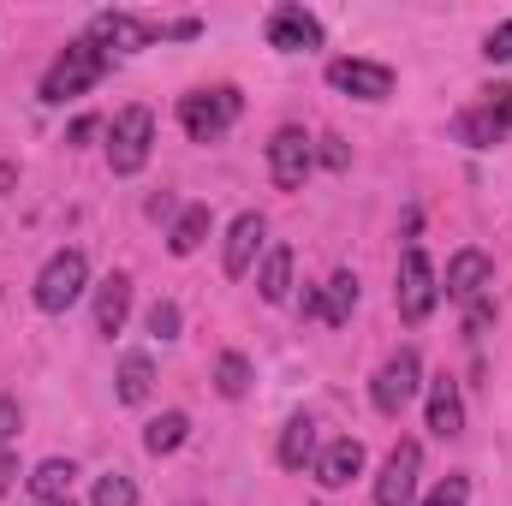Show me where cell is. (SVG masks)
Returning a JSON list of instances; mask_svg holds the SVG:
<instances>
[{
	"mask_svg": "<svg viewBox=\"0 0 512 506\" xmlns=\"http://www.w3.org/2000/svg\"><path fill=\"white\" fill-rule=\"evenodd\" d=\"M358 471H364V441H352V435H340L316 453V483L322 489H346Z\"/></svg>",
	"mask_w": 512,
	"mask_h": 506,
	"instance_id": "5bb4252c",
	"label": "cell"
},
{
	"mask_svg": "<svg viewBox=\"0 0 512 506\" xmlns=\"http://www.w3.org/2000/svg\"><path fill=\"white\" fill-rule=\"evenodd\" d=\"M90 506H137V483H131L126 471H108V477H96Z\"/></svg>",
	"mask_w": 512,
	"mask_h": 506,
	"instance_id": "484cf974",
	"label": "cell"
},
{
	"mask_svg": "<svg viewBox=\"0 0 512 506\" xmlns=\"http://www.w3.org/2000/svg\"><path fill=\"white\" fill-rule=\"evenodd\" d=\"M72 477H78V465H72V459H42L24 483H30L36 506H48V501H72Z\"/></svg>",
	"mask_w": 512,
	"mask_h": 506,
	"instance_id": "ac0fdd59",
	"label": "cell"
},
{
	"mask_svg": "<svg viewBox=\"0 0 512 506\" xmlns=\"http://www.w3.org/2000/svg\"><path fill=\"white\" fill-rule=\"evenodd\" d=\"M12 185H18V161H0V197H12Z\"/></svg>",
	"mask_w": 512,
	"mask_h": 506,
	"instance_id": "836d02e7",
	"label": "cell"
},
{
	"mask_svg": "<svg viewBox=\"0 0 512 506\" xmlns=\"http://www.w3.org/2000/svg\"><path fill=\"white\" fill-rule=\"evenodd\" d=\"M24 471H18V459L12 453H0V495H12V483H18Z\"/></svg>",
	"mask_w": 512,
	"mask_h": 506,
	"instance_id": "d6a6232c",
	"label": "cell"
},
{
	"mask_svg": "<svg viewBox=\"0 0 512 506\" xmlns=\"http://www.w3.org/2000/svg\"><path fill=\"white\" fill-rule=\"evenodd\" d=\"M507 131H512V90H489L483 108H465V114L453 120V137L471 143V149H495Z\"/></svg>",
	"mask_w": 512,
	"mask_h": 506,
	"instance_id": "52a82bcc",
	"label": "cell"
},
{
	"mask_svg": "<svg viewBox=\"0 0 512 506\" xmlns=\"http://www.w3.org/2000/svg\"><path fill=\"white\" fill-rule=\"evenodd\" d=\"M268 48H280V54L322 48V24H316L304 6H274V12H268Z\"/></svg>",
	"mask_w": 512,
	"mask_h": 506,
	"instance_id": "7c38bea8",
	"label": "cell"
},
{
	"mask_svg": "<svg viewBox=\"0 0 512 506\" xmlns=\"http://www.w3.org/2000/svg\"><path fill=\"white\" fill-rule=\"evenodd\" d=\"M429 429H435L441 441L465 435V399H459V381H453V376L429 381Z\"/></svg>",
	"mask_w": 512,
	"mask_h": 506,
	"instance_id": "9a60e30c",
	"label": "cell"
},
{
	"mask_svg": "<svg viewBox=\"0 0 512 506\" xmlns=\"http://www.w3.org/2000/svg\"><path fill=\"white\" fill-rule=\"evenodd\" d=\"M161 36V24H149V18H131V12H96L90 18V42L108 54V48H120V54H137V48H149Z\"/></svg>",
	"mask_w": 512,
	"mask_h": 506,
	"instance_id": "30bf717a",
	"label": "cell"
},
{
	"mask_svg": "<svg viewBox=\"0 0 512 506\" xmlns=\"http://www.w3.org/2000/svg\"><path fill=\"white\" fill-rule=\"evenodd\" d=\"M483 54H489V60H512V18H507V24H495V30H489Z\"/></svg>",
	"mask_w": 512,
	"mask_h": 506,
	"instance_id": "f1b7e54d",
	"label": "cell"
},
{
	"mask_svg": "<svg viewBox=\"0 0 512 506\" xmlns=\"http://www.w3.org/2000/svg\"><path fill=\"white\" fill-rule=\"evenodd\" d=\"M239 90H191V96H179V120H185V131H191V143H215L221 131L239 120Z\"/></svg>",
	"mask_w": 512,
	"mask_h": 506,
	"instance_id": "277c9868",
	"label": "cell"
},
{
	"mask_svg": "<svg viewBox=\"0 0 512 506\" xmlns=\"http://www.w3.org/2000/svg\"><path fill=\"white\" fill-rule=\"evenodd\" d=\"M96 131H102V120H96V114H84V120H72V126H66V143L78 149V143H90Z\"/></svg>",
	"mask_w": 512,
	"mask_h": 506,
	"instance_id": "4dcf8cb0",
	"label": "cell"
},
{
	"mask_svg": "<svg viewBox=\"0 0 512 506\" xmlns=\"http://www.w3.org/2000/svg\"><path fill=\"white\" fill-rule=\"evenodd\" d=\"M18 423H24V411H18V399H0V447L18 435Z\"/></svg>",
	"mask_w": 512,
	"mask_h": 506,
	"instance_id": "f546056e",
	"label": "cell"
},
{
	"mask_svg": "<svg viewBox=\"0 0 512 506\" xmlns=\"http://www.w3.org/2000/svg\"><path fill=\"white\" fill-rule=\"evenodd\" d=\"M393 298H399V316L417 328V322H429V310H435V298H441V286H435V268H429V256L411 251L399 256V286H393Z\"/></svg>",
	"mask_w": 512,
	"mask_h": 506,
	"instance_id": "5b68a950",
	"label": "cell"
},
{
	"mask_svg": "<svg viewBox=\"0 0 512 506\" xmlns=\"http://www.w3.org/2000/svg\"><path fill=\"white\" fill-rule=\"evenodd\" d=\"M149 387H155V364H149L143 352H131L126 364H120V399H126V405H143Z\"/></svg>",
	"mask_w": 512,
	"mask_h": 506,
	"instance_id": "d4e9b609",
	"label": "cell"
},
{
	"mask_svg": "<svg viewBox=\"0 0 512 506\" xmlns=\"http://www.w3.org/2000/svg\"><path fill=\"white\" fill-rule=\"evenodd\" d=\"M280 465L286 471H304V465H316V423L298 411V417H286V429H280Z\"/></svg>",
	"mask_w": 512,
	"mask_h": 506,
	"instance_id": "d6986e66",
	"label": "cell"
},
{
	"mask_svg": "<svg viewBox=\"0 0 512 506\" xmlns=\"http://www.w3.org/2000/svg\"><path fill=\"white\" fill-rule=\"evenodd\" d=\"M352 304H358V274L340 268V274L328 280V292H322V322H328V328H346V322H352Z\"/></svg>",
	"mask_w": 512,
	"mask_h": 506,
	"instance_id": "44dd1931",
	"label": "cell"
},
{
	"mask_svg": "<svg viewBox=\"0 0 512 506\" xmlns=\"http://www.w3.org/2000/svg\"><path fill=\"white\" fill-rule=\"evenodd\" d=\"M256 286H262V298H268V304H280V298L292 292V251H286V245H274V251H268Z\"/></svg>",
	"mask_w": 512,
	"mask_h": 506,
	"instance_id": "603a6c76",
	"label": "cell"
},
{
	"mask_svg": "<svg viewBox=\"0 0 512 506\" xmlns=\"http://www.w3.org/2000/svg\"><path fill=\"white\" fill-rule=\"evenodd\" d=\"M215 387H221L227 399H245V393H251V358H245V352H221V358H215Z\"/></svg>",
	"mask_w": 512,
	"mask_h": 506,
	"instance_id": "cb8c5ba5",
	"label": "cell"
},
{
	"mask_svg": "<svg viewBox=\"0 0 512 506\" xmlns=\"http://www.w3.org/2000/svg\"><path fill=\"white\" fill-rule=\"evenodd\" d=\"M489 280H495V262L483 251H459L453 262H447V298H459V304H477L483 292H489Z\"/></svg>",
	"mask_w": 512,
	"mask_h": 506,
	"instance_id": "4fadbf2b",
	"label": "cell"
},
{
	"mask_svg": "<svg viewBox=\"0 0 512 506\" xmlns=\"http://www.w3.org/2000/svg\"><path fill=\"white\" fill-rule=\"evenodd\" d=\"M84 286H90V262H84V251H54L48 262H42V274H36V310L60 316V310H72V304L84 298Z\"/></svg>",
	"mask_w": 512,
	"mask_h": 506,
	"instance_id": "7a4b0ae2",
	"label": "cell"
},
{
	"mask_svg": "<svg viewBox=\"0 0 512 506\" xmlns=\"http://www.w3.org/2000/svg\"><path fill=\"white\" fill-rule=\"evenodd\" d=\"M417 381H423V364H417V352H411V346H399V352L387 358L382 370H376V381H370V399H376V411H382V417H399V411L411 405Z\"/></svg>",
	"mask_w": 512,
	"mask_h": 506,
	"instance_id": "8992f818",
	"label": "cell"
},
{
	"mask_svg": "<svg viewBox=\"0 0 512 506\" xmlns=\"http://www.w3.org/2000/svg\"><path fill=\"white\" fill-rule=\"evenodd\" d=\"M322 161H328V167H346V161H352V149H346L340 137H322Z\"/></svg>",
	"mask_w": 512,
	"mask_h": 506,
	"instance_id": "1f68e13d",
	"label": "cell"
},
{
	"mask_svg": "<svg viewBox=\"0 0 512 506\" xmlns=\"http://www.w3.org/2000/svg\"><path fill=\"white\" fill-rule=\"evenodd\" d=\"M149 149H155V114L149 108H126L114 126H108V167L131 179L149 167Z\"/></svg>",
	"mask_w": 512,
	"mask_h": 506,
	"instance_id": "3957f363",
	"label": "cell"
},
{
	"mask_svg": "<svg viewBox=\"0 0 512 506\" xmlns=\"http://www.w3.org/2000/svg\"><path fill=\"white\" fill-rule=\"evenodd\" d=\"M465 501H471V477H465V471H453V477H441V483H435V495H429L423 506H465Z\"/></svg>",
	"mask_w": 512,
	"mask_h": 506,
	"instance_id": "4316f807",
	"label": "cell"
},
{
	"mask_svg": "<svg viewBox=\"0 0 512 506\" xmlns=\"http://www.w3.org/2000/svg\"><path fill=\"white\" fill-rule=\"evenodd\" d=\"M417 471H423V447L417 441H399L387 453L382 477H376V506H411L417 501Z\"/></svg>",
	"mask_w": 512,
	"mask_h": 506,
	"instance_id": "9c48e42d",
	"label": "cell"
},
{
	"mask_svg": "<svg viewBox=\"0 0 512 506\" xmlns=\"http://www.w3.org/2000/svg\"><path fill=\"white\" fill-rule=\"evenodd\" d=\"M149 334H155V340H179V304H173V298L149 304Z\"/></svg>",
	"mask_w": 512,
	"mask_h": 506,
	"instance_id": "83f0119b",
	"label": "cell"
},
{
	"mask_svg": "<svg viewBox=\"0 0 512 506\" xmlns=\"http://www.w3.org/2000/svg\"><path fill=\"white\" fill-rule=\"evenodd\" d=\"M48 506H72V501H48Z\"/></svg>",
	"mask_w": 512,
	"mask_h": 506,
	"instance_id": "e575fe53",
	"label": "cell"
},
{
	"mask_svg": "<svg viewBox=\"0 0 512 506\" xmlns=\"http://www.w3.org/2000/svg\"><path fill=\"white\" fill-rule=\"evenodd\" d=\"M209 227H215L209 203H191V209H179V221H173V233H167V251H173V256H191L203 239H209Z\"/></svg>",
	"mask_w": 512,
	"mask_h": 506,
	"instance_id": "ffe728a7",
	"label": "cell"
},
{
	"mask_svg": "<svg viewBox=\"0 0 512 506\" xmlns=\"http://www.w3.org/2000/svg\"><path fill=\"white\" fill-rule=\"evenodd\" d=\"M310 161H316V149H310V137L298 126H280L268 137V173H274L280 191H298L310 179Z\"/></svg>",
	"mask_w": 512,
	"mask_h": 506,
	"instance_id": "ba28073f",
	"label": "cell"
},
{
	"mask_svg": "<svg viewBox=\"0 0 512 506\" xmlns=\"http://www.w3.org/2000/svg\"><path fill=\"white\" fill-rule=\"evenodd\" d=\"M185 435H191V417H185V411H161V417H149L143 447L161 459V453H179V447H185Z\"/></svg>",
	"mask_w": 512,
	"mask_h": 506,
	"instance_id": "7402d4cb",
	"label": "cell"
},
{
	"mask_svg": "<svg viewBox=\"0 0 512 506\" xmlns=\"http://www.w3.org/2000/svg\"><path fill=\"white\" fill-rule=\"evenodd\" d=\"M328 84L346 90V96H358V102H387L393 96V72L376 66V60H334L328 66Z\"/></svg>",
	"mask_w": 512,
	"mask_h": 506,
	"instance_id": "8fae6325",
	"label": "cell"
},
{
	"mask_svg": "<svg viewBox=\"0 0 512 506\" xmlns=\"http://www.w3.org/2000/svg\"><path fill=\"white\" fill-rule=\"evenodd\" d=\"M262 215H239L233 221V233H227V280H245L251 274V262H256V251H262Z\"/></svg>",
	"mask_w": 512,
	"mask_h": 506,
	"instance_id": "2e32d148",
	"label": "cell"
},
{
	"mask_svg": "<svg viewBox=\"0 0 512 506\" xmlns=\"http://www.w3.org/2000/svg\"><path fill=\"white\" fill-rule=\"evenodd\" d=\"M108 66H114V54H102L90 36H84V42H66V54H60V60L48 66V78H42V102L60 108V102H72V96L96 90V84L108 78Z\"/></svg>",
	"mask_w": 512,
	"mask_h": 506,
	"instance_id": "6da1fadb",
	"label": "cell"
},
{
	"mask_svg": "<svg viewBox=\"0 0 512 506\" xmlns=\"http://www.w3.org/2000/svg\"><path fill=\"white\" fill-rule=\"evenodd\" d=\"M131 316V280L126 274H108L102 292H96V334H120Z\"/></svg>",
	"mask_w": 512,
	"mask_h": 506,
	"instance_id": "e0dca14e",
	"label": "cell"
}]
</instances>
